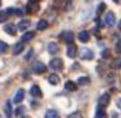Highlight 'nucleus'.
Returning a JSON list of instances; mask_svg holds the SVG:
<instances>
[{"label": "nucleus", "mask_w": 121, "mask_h": 118, "mask_svg": "<svg viewBox=\"0 0 121 118\" xmlns=\"http://www.w3.org/2000/svg\"><path fill=\"white\" fill-rule=\"evenodd\" d=\"M50 66L52 69H55V70H61V69H63V66H64V62H63V60H61V58L55 57V58H52V60L50 61Z\"/></svg>", "instance_id": "nucleus-1"}, {"label": "nucleus", "mask_w": 121, "mask_h": 118, "mask_svg": "<svg viewBox=\"0 0 121 118\" xmlns=\"http://www.w3.org/2000/svg\"><path fill=\"white\" fill-rule=\"evenodd\" d=\"M33 70H34V73L37 74H42L46 71V65L43 62H40V61H37V62L33 65Z\"/></svg>", "instance_id": "nucleus-2"}, {"label": "nucleus", "mask_w": 121, "mask_h": 118, "mask_svg": "<svg viewBox=\"0 0 121 118\" xmlns=\"http://www.w3.org/2000/svg\"><path fill=\"white\" fill-rule=\"evenodd\" d=\"M30 95L34 96V97H42V90L39 88V86L34 84V86H31V88H30Z\"/></svg>", "instance_id": "nucleus-3"}, {"label": "nucleus", "mask_w": 121, "mask_h": 118, "mask_svg": "<svg viewBox=\"0 0 121 118\" xmlns=\"http://www.w3.org/2000/svg\"><path fill=\"white\" fill-rule=\"evenodd\" d=\"M66 55H68V57H70V58L76 57V55H77V47L76 45L69 44L68 48H66Z\"/></svg>", "instance_id": "nucleus-4"}, {"label": "nucleus", "mask_w": 121, "mask_h": 118, "mask_svg": "<svg viewBox=\"0 0 121 118\" xmlns=\"http://www.w3.org/2000/svg\"><path fill=\"white\" fill-rule=\"evenodd\" d=\"M24 96H25V91L24 90H18V91L16 92V95H14V97H13V101L16 102V104H20V102L24 100Z\"/></svg>", "instance_id": "nucleus-5"}, {"label": "nucleus", "mask_w": 121, "mask_h": 118, "mask_svg": "<svg viewBox=\"0 0 121 118\" xmlns=\"http://www.w3.org/2000/svg\"><path fill=\"white\" fill-rule=\"evenodd\" d=\"M94 53H92L91 49H87V48H83L81 51V58H85V60H91Z\"/></svg>", "instance_id": "nucleus-6"}, {"label": "nucleus", "mask_w": 121, "mask_h": 118, "mask_svg": "<svg viewBox=\"0 0 121 118\" xmlns=\"http://www.w3.org/2000/svg\"><path fill=\"white\" fill-rule=\"evenodd\" d=\"M109 104V94H103L99 97V105L100 106H107Z\"/></svg>", "instance_id": "nucleus-7"}, {"label": "nucleus", "mask_w": 121, "mask_h": 118, "mask_svg": "<svg viewBox=\"0 0 121 118\" xmlns=\"http://www.w3.org/2000/svg\"><path fill=\"white\" fill-rule=\"evenodd\" d=\"M104 22H105V25H107V26H112V25L115 24V16H113L112 12H108V13L105 14Z\"/></svg>", "instance_id": "nucleus-8"}, {"label": "nucleus", "mask_w": 121, "mask_h": 118, "mask_svg": "<svg viewBox=\"0 0 121 118\" xmlns=\"http://www.w3.org/2000/svg\"><path fill=\"white\" fill-rule=\"evenodd\" d=\"M61 38H63L66 43H72L73 39H74V35H73L72 31H64L63 34H61Z\"/></svg>", "instance_id": "nucleus-9"}, {"label": "nucleus", "mask_w": 121, "mask_h": 118, "mask_svg": "<svg viewBox=\"0 0 121 118\" xmlns=\"http://www.w3.org/2000/svg\"><path fill=\"white\" fill-rule=\"evenodd\" d=\"M22 49H24V42H18L13 45L12 52H13V55H20V53L22 52Z\"/></svg>", "instance_id": "nucleus-10"}, {"label": "nucleus", "mask_w": 121, "mask_h": 118, "mask_svg": "<svg viewBox=\"0 0 121 118\" xmlns=\"http://www.w3.org/2000/svg\"><path fill=\"white\" fill-rule=\"evenodd\" d=\"M4 31L7 33V34H9V35H16V33H17V29L14 27V25H7V26H4Z\"/></svg>", "instance_id": "nucleus-11"}, {"label": "nucleus", "mask_w": 121, "mask_h": 118, "mask_svg": "<svg viewBox=\"0 0 121 118\" xmlns=\"http://www.w3.org/2000/svg\"><path fill=\"white\" fill-rule=\"evenodd\" d=\"M29 26H30V21H27V20H22V21H20L18 27H17V29L21 30V31H25Z\"/></svg>", "instance_id": "nucleus-12"}, {"label": "nucleus", "mask_w": 121, "mask_h": 118, "mask_svg": "<svg viewBox=\"0 0 121 118\" xmlns=\"http://www.w3.org/2000/svg\"><path fill=\"white\" fill-rule=\"evenodd\" d=\"M44 118H60V115H59V113L56 112V110L50 109V110H47V112H46Z\"/></svg>", "instance_id": "nucleus-13"}, {"label": "nucleus", "mask_w": 121, "mask_h": 118, "mask_svg": "<svg viewBox=\"0 0 121 118\" xmlns=\"http://www.w3.org/2000/svg\"><path fill=\"white\" fill-rule=\"evenodd\" d=\"M34 37H35L34 31H27V33H25V34L22 35V42H29V40H31Z\"/></svg>", "instance_id": "nucleus-14"}, {"label": "nucleus", "mask_w": 121, "mask_h": 118, "mask_svg": "<svg viewBox=\"0 0 121 118\" xmlns=\"http://www.w3.org/2000/svg\"><path fill=\"white\" fill-rule=\"evenodd\" d=\"M57 51H59V45H57V43H55V42L48 43V52H50V53H56Z\"/></svg>", "instance_id": "nucleus-15"}, {"label": "nucleus", "mask_w": 121, "mask_h": 118, "mask_svg": "<svg viewBox=\"0 0 121 118\" xmlns=\"http://www.w3.org/2000/svg\"><path fill=\"white\" fill-rule=\"evenodd\" d=\"M65 88L68 90V91H76V90H77V84L74 83V82H72V81H68L65 83Z\"/></svg>", "instance_id": "nucleus-16"}, {"label": "nucleus", "mask_w": 121, "mask_h": 118, "mask_svg": "<svg viewBox=\"0 0 121 118\" xmlns=\"http://www.w3.org/2000/svg\"><path fill=\"white\" fill-rule=\"evenodd\" d=\"M48 82H50L51 84H59V82H60V79H59V77L56 75V74H51L50 78H48Z\"/></svg>", "instance_id": "nucleus-17"}, {"label": "nucleus", "mask_w": 121, "mask_h": 118, "mask_svg": "<svg viewBox=\"0 0 121 118\" xmlns=\"http://www.w3.org/2000/svg\"><path fill=\"white\" fill-rule=\"evenodd\" d=\"M37 27H38V30H46L48 27V22L46 21V20H40V21L38 22Z\"/></svg>", "instance_id": "nucleus-18"}, {"label": "nucleus", "mask_w": 121, "mask_h": 118, "mask_svg": "<svg viewBox=\"0 0 121 118\" xmlns=\"http://www.w3.org/2000/svg\"><path fill=\"white\" fill-rule=\"evenodd\" d=\"M5 115H7V118H11V115H12V104H11V101H7V104H5Z\"/></svg>", "instance_id": "nucleus-19"}, {"label": "nucleus", "mask_w": 121, "mask_h": 118, "mask_svg": "<svg viewBox=\"0 0 121 118\" xmlns=\"http://www.w3.org/2000/svg\"><path fill=\"white\" fill-rule=\"evenodd\" d=\"M89 33L87 31H81L79 33V35H78V38H79V40H81V42H87V40H89Z\"/></svg>", "instance_id": "nucleus-20"}, {"label": "nucleus", "mask_w": 121, "mask_h": 118, "mask_svg": "<svg viewBox=\"0 0 121 118\" xmlns=\"http://www.w3.org/2000/svg\"><path fill=\"white\" fill-rule=\"evenodd\" d=\"M25 115V108L24 106H18L16 109V117L17 118H22Z\"/></svg>", "instance_id": "nucleus-21"}, {"label": "nucleus", "mask_w": 121, "mask_h": 118, "mask_svg": "<svg viewBox=\"0 0 121 118\" xmlns=\"http://www.w3.org/2000/svg\"><path fill=\"white\" fill-rule=\"evenodd\" d=\"M95 118H107V114L104 113L103 108H98L96 110V114H95Z\"/></svg>", "instance_id": "nucleus-22"}, {"label": "nucleus", "mask_w": 121, "mask_h": 118, "mask_svg": "<svg viewBox=\"0 0 121 118\" xmlns=\"http://www.w3.org/2000/svg\"><path fill=\"white\" fill-rule=\"evenodd\" d=\"M7 51H8V44L5 42H3V40H0V55L5 53Z\"/></svg>", "instance_id": "nucleus-23"}, {"label": "nucleus", "mask_w": 121, "mask_h": 118, "mask_svg": "<svg viewBox=\"0 0 121 118\" xmlns=\"http://www.w3.org/2000/svg\"><path fill=\"white\" fill-rule=\"evenodd\" d=\"M7 12H8V14H17V16H20L22 13L21 9H14V8H8Z\"/></svg>", "instance_id": "nucleus-24"}, {"label": "nucleus", "mask_w": 121, "mask_h": 118, "mask_svg": "<svg viewBox=\"0 0 121 118\" xmlns=\"http://www.w3.org/2000/svg\"><path fill=\"white\" fill-rule=\"evenodd\" d=\"M7 18H8V12L7 11H1L0 12V24L4 21H7Z\"/></svg>", "instance_id": "nucleus-25"}, {"label": "nucleus", "mask_w": 121, "mask_h": 118, "mask_svg": "<svg viewBox=\"0 0 121 118\" xmlns=\"http://www.w3.org/2000/svg\"><path fill=\"white\" fill-rule=\"evenodd\" d=\"M112 68L113 69H120L121 68V57L120 58H116L115 61L112 62Z\"/></svg>", "instance_id": "nucleus-26"}, {"label": "nucleus", "mask_w": 121, "mask_h": 118, "mask_svg": "<svg viewBox=\"0 0 121 118\" xmlns=\"http://www.w3.org/2000/svg\"><path fill=\"white\" fill-rule=\"evenodd\" d=\"M90 81L89 78H86V77H81V78H78V84H89Z\"/></svg>", "instance_id": "nucleus-27"}, {"label": "nucleus", "mask_w": 121, "mask_h": 118, "mask_svg": "<svg viewBox=\"0 0 121 118\" xmlns=\"http://www.w3.org/2000/svg\"><path fill=\"white\" fill-rule=\"evenodd\" d=\"M105 9V4L104 3H100L99 5H98V9H96V12H98V14H102L103 13V11Z\"/></svg>", "instance_id": "nucleus-28"}, {"label": "nucleus", "mask_w": 121, "mask_h": 118, "mask_svg": "<svg viewBox=\"0 0 121 118\" xmlns=\"http://www.w3.org/2000/svg\"><path fill=\"white\" fill-rule=\"evenodd\" d=\"M68 118H82V114L79 112H74V113H72V114H69Z\"/></svg>", "instance_id": "nucleus-29"}, {"label": "nucleus", "mask_w": 121, "mask_h": 118, "mask_svg": "<svg viewBox=\"0 0 121 118\" xmlns=\"http://www.w3.org/2000/svg\"><path fill=\"white\" fill-rule=\"evenodd\" d=\"M31 56H33V51L30 49L29 52H27V55L25 56V60H30V57H31Z\"/></svg>", "instance_id": "nucleus-30"}, {"label": "nucleus", "mask_w": 121, "mask_h": 118, "mask_svg": "<svg viewBox=\"0 0 121 118\" xmlns=\"http://www.w3.org/2000/svg\"><path fill=\"white\" fill-rule=\"evenodd\" d=\"M70 8H72V0H69L68 3H66V11H70Z\"/></svg>", "instance_id": "nucleus-31"}, {"label": "nucleus", "mask_w": 121, "mask_h": 118, "mask_svg": "<svg viewBox=\"0 0 121 118\" xmlns=\"http://www.w3.org/2000/svg\"><path fill=\"white\" fill-rule=\"evenodd\" d=\"M116 47H117V51H118V52H121V39H120V42H117Z\"/></svg>", "instance_id": "nucleus-32"}, {"label": "nucleus", "mask_w": 121, "mask_h": 118, "mask_svg": "<svg viewBox=\"0 0 121 118\" xmlns=\"http://www.w3.org/2000/svg\"><path fill=\"white\" fill-rule=\"evenodd\" d=\"M102 55H103V57H105V56H108V55H109V51H108V49L103 51V53H102Z\"/></svg>", "instance_id": "nucleus-33"}, {"label": "nucleus", "mask_w": 121, "mask_h": 118, "mask_svg": "<svg viewBox=\"0 0 121 118\" xmlns=\"http://www.w3.org/2000/svg\"><path fill=\"white\" fill-rule=\"evenodd\" d=\"M38 1H40V0H29V3H38Z\"/></svg>", "instance_id": "nucleus-34"}, {"label": "nucleus", "mask_w": 121, "mask_h": 118, "mask_svg": "<svg viewBox=\"0 0 121 118\" xmlns=\"http://www.w3.org/2000/svg\"><path fill=\"white\" fill-rule=\"evenodd\" d=\"M117 105H118V106H120V108H121V97H120V99H118V100H117Z\"/></svg>", "instance_id": "nucleus-35"}, {"label": "nucleus", "mask_w": 121, "mask_h": 118, "mask_svg": "<svg viewBox=\"0 0 121 118\" xmlns=\"http://www.w3.org/2000/svg\"><path fill=\"white\" fill-rule=\"evenodd\" d=\"M118 27L121 29V20H120V22H118Z\"/></svg>", "instance_id": "nucleus-36"}, {"label": "nucleus", "mask_w": 121, "mask_h": 118, "mask_svg": "<svg viewBox=\"0 0 121 118\" xmlns=\"http://www.w3.org/2000/svg\"><path fill=\"white\" fill-rule=\"evenodd\" d=\"M113 1H115V3H118V1H120V0H113Z\"/></svg>", "instance_id": "nucleus-37"}, {"label": "nucleus", "mask_w": 121, "mask_h": 118, "mask_svg": "<svg viewBox=\"0 0 121 118\" xmlns=\"http://www.w3.org/2000/svg\"><path fill=\"white\" fill-rule=\"evenodd\" d=\"M0 4H1V1H0Z\"/></svg>", "instance_id": "nucleus-38"}]
</instances>
